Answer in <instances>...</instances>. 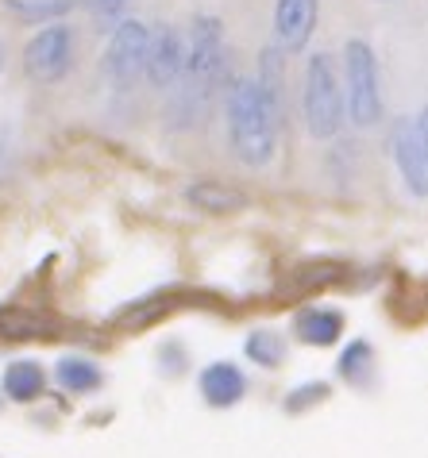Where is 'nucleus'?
<instances>
[{"label":"nucleus","mask_w":428,"mask_h":458,"mask_svg":"<svg viewBox=\"0 0 428 458\" xmlns=\"http://www.w3.org/2000/svg\"><path fill=\"white\" fill-rule=\"evenodd\" d=\"M224 62H228V50H224V23L217 16H197L190 35H185V62L182 73L170 89V127L178 131H190V127L205 123L212 100H217V89L224 81Z\"/></svg>","instance_id":"1"},{"label":"nucleus","mask_w":428,"mask_h":458,"mask_svg":"<svg viewBox=\"0 0 428 458\" xmlns=\"http://www.w3.org/2000/svg\"><path fill=\"white\" fill-rule=\"evenodd\" d=\"M55 320L28 309H0V339H39L47 335Z\"/></svg>","instance_id":"14"},{"label":"nucleus","mask_w":428,"mask_h":458,"mask_svg":"<svg viewBox=\"0 0 428 458\" xmlns=\"http://www.w3.org/2000/svg\"><path fill=\"white\" fill-rule=\"evenodd\" d=\"M344 81L347 97L344 108L355 127H374L382 120V81H379V58L367 39L344 43Z\"/></svg>","instance_id":"4"},{"label":"nucleus","mask_w":428,"mask_h":458,"mask_svg":"<svg viewBox=\"0 0 428 458\" xmlns=\"http://www.w3.org/2000/svg\"><path fill=\"white\" fill-rule=\"evenodd\" d=\"M147 43H150V28L140 20H124L116 23L105 50V73L112 85L128 89L143 78V62H147Z\"/></svg>","instance_id":"6"},{"label":"nucleus","mask_w":428,"mask_h":458,"mask_svg":"<svg viewBox=\"0 0 428 458\" xmlns=\"http://www.w3.org/2000/svg\"><path fill=\"white\" fill-rule=\"evenodd\" d=\"M329 397V386L324 381H312V386H301L289 393V401H286V412H301V409H309L312 401H324Z\"/></svg>","instance_id":"19"},{"label":"nucleus","mask_w":428,"mask_h":458,"mask_svg":"<svg viewBox=\"0 0 428 458\" xmlns=\"http://www.w3.org/2000/svg\"><path fill=\"white\" fill-rule=\"evenodd\" d=\"M185 62V35L170 23H162L158 31H150L147 43V62H143V78L155 89H174Z\"/></svg>","instance_id":"8"},{"label":"nucleus","mask_w":428,"mask_h":458,"mask_svg":"<svg viewBox=\"0 0 428 458\" xmlns=\"http://www.w3.org/2000/svg\"><path fill=\"white\" fill-rule=\"evenodd\" d=\"M78 0H8L12 12H20V16L28 20H47L55 23V16H62V12H70Z\"/></svg>","instance_id":"18"},{"label":"nucleus","mask_w":428,"mask_h":458,"mask_svg":"<svg viewBox=\"0 0 428 458\" xmlns=\"http://www.w3.org/2000/svg\"><path fill=\"white\" fill-rule=\"evenodd\" d=\"M371 366H374V351H371L367 339H355L344 354H339V374H344L347 381H367Z\"/></svg>","instance_id":"17"},{"label":"nucleus","mask_w":428,"mask_h":458,"mask_svg":"<svg viewBox=\"0 0 428 458\" xmlns=\"http://www.w3.org/2000/svg\"><path fill=\"white\" fill-rule=\"evenodd\" d=\"M47 389V374L39 362L31 359H20V362H8L4 366V397L16 401V404H31L39 401Z\"/></svg>","instance_id":"12"},{"label":"nucleus","mask_w":428,"mask_h":458,"mask_svg":"<svg viewBox=\"0 0 428 458\" xmlns=\"http://www.w3.org/2000/svg\"><path fill=\"white\" fill-rule=\"evenodd\" d=\"M301 108L312 139H332L344 127V81L332 55H312L305 66V89H301Z\"/></svg>","instance_id":"3"},{"label":"nucleus","mask_w":428,"mask_h":458,"mask_svg":"<svg viewBox=\"0 0 428 458\" xmlns=\"http://www.w3.org/2000/svg\"><path fill=\"white\" fill-rule=\"evenodd\" d=\"M185 200L201 212H212V216H224V212H239L247 205V197L239 189L224 185V182H193L185 189Z\"/></svg>","instance_id":"13"},{"label":"nucleus","mask_w":428,"mask_h":458,"mask_svg":"<svg viewBox=\"0 0 428 458\" xmlns=\"http://www.w3.org/2000/svg\"><path fill=\"white\" fill-rule=\"evenodd\" d=\"M294 335L301 343H312V347H332V343L344 335V316L336 309H317V304H312V309L297 312Z\"/></svg>","instance_id":"11"},{"label":"nucleus","mask_w":428,"mask_h":458,"mask_svg":"<svg viewBox=\"0 0 428 458\" xmlns=\"http://www.w3.org/2000/svg\"><path fill=\"white\" fill-rule=\"evenodd\" d=\"M23 70L28 78H35L39 85H55L73 70V28L70 23H47L31 35V43L23 47Z\"/></svg>","instance_id":"5"},{"label":"nucleus","mask_w":428,"mask_h":458,"mask_svg":"<svg viewBox=\"0 0 428 458\" xmlns=\"http://www.w3.org/2000/svg\"><path fill=\"white\" fill-rule=\"evenodd\" d=\"M389 150H394V162H398V174H401V185H406V193L424 200L428 197V158H424V150L417 143V131H413L409 120H401L394 127Z\"/></svg>","instance_id":"9"},{"label":"nucleus","mask_w":428,"mask_h":458,"mask_svg":"<svg viewBox=\"0 0 428 458\" xmlns=\"http://www.w3.org/2000/svg\"><path fill=\"white\" fill-rule=\"evenodd\" d=\"M85 4H90L97 16H116V12H124L128 0H85Z\"/></svg>","instance_id":"20"},{"label":"nucleus","mask_w":428,"mask_h":458,"mask_svg":"<svg viewBox=\"0 0 428 458\" xmlns=\"http://www.w3.org/2000/svg\"><path fill=\"white\" fill-rule=\"evenodd\" d=\"M0 70H4V47H0Z\"/></svg>","instance_id":"21"},{"label":"nucleus","mask_w":428,"mask_h":458,"mask_svg":"<svg viewBox=\"0 0 428 458\" xmlns=\"http://www.w3.org/2000/svg\"><path fill=\"white\" fill-rule=\"evenodd\" d=\"M224 116H228L232 155L251 170L270 166L278 155V112L259 89L255 78H235L224 93Z\"/></svg>","instance_id":"2"},{"label":"nucleus","mask_w":428,"mask_h":458,"mask_svg":"<svg viewBox=\"0 0 428 458\" xmlns=\"http://www.w3.org/2000/svg\"><path fill=\"white\" fill-rule=\"evenodd\" d=\"M321 0H278L274 4V47L282 55H297L305 50L312 31H317Z\"/></svg>","instance_id":"7"},{"label":"nucleus","mask_w":428,"mask_h":458,"mask_svg":"<svg viewBox=\"0 0 428 458\" xmlns=\"http://www.w3.org/2000/svg\"><path fill=\"white\" fill-rule=\"evenodd\" d=\"M244 351H247V359H255V366H267V370H274V366L282 362V335H274V332H251L247 343H244Z\"/></svg>","instance_id":"16"},{"label":"nucleus","mask_w":428,"mask_h":458,"mask_svg":"<svg viewBox=\"0 0 428 458\" xmlns=\"http://www.w3.org/2000/svg\"><path fill=\"white\" fill-rule=\"evenodd\" d=\"M55 377H58V386L70 393H93L100 386V370L90 359H62Z\"/></svg>","instance_id":"15"},{"label":"nucleus","mask_w":428,"mask_h":458,"mask_svg":"<svg viewBox=\"0 0 428 458\" xmlns=\"http://www.w3.org/2000/svg\"><path fill=\"white\" fill-rule=\"evenodd\" d=\"M244 393H247V377L235 362H212L201 370V397L212 409H232V404L244 401Z\"/></svg>","instance_id":"10"}]
</instances>
